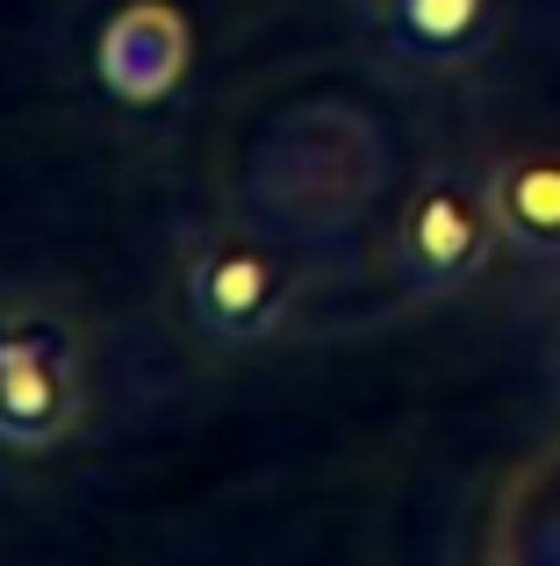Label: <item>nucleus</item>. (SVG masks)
Returning a JSON list of instances; mask_svg holds the SVG:
<instances>
[{
  "label": "nucleus",
  "instance_id": "obj_1",
  "mask_svg": "<svg viewBox=\"0 0 560 566\" xmlns=\"http://www.w3.org/2000/svg\"><path fill=\"white\" fill-rule=\"evenodd\" d=\"M381 187H388V137L366 108H345V101H309L280 115L252 166L259 216L302 237L309 251H331L338 237L360 230Z\"/></svg>",
  "mask_w": 560,
  "mask_h": 566
},
{
  "label": "nucleus",
  "instance_id": "obj_2",
  "mask_svg": "<svg viewBox=\"0 0 560 566\" xmlns=\"http://www.w3.org/2000/svg\"><path fill=\"white\" fill-rule=\"evenodd\" d=\"M317 280V251L267 216H216L180 259V302L201 345L252 352L294 331Z\"/></svg>",
  "mask_w": 560,
  "mask_h": 566
},
{
  "label": "nucleus",
  "instance_id": "obj_3",
  "mask_svg": "<svg viewBox=\"0 0 560 566\" xmlns=\"http://www.w3.org/2000/svg\"><path fill=\"white\" fill-rule=\"evenodd\" d=\"M94 409V352L65 302L0 294V452L51 459Z\"/></svg>",
  "mask_w": 560,
  "mask_h": 566
},
{
  "label": "nucleus",
  "instance_id": "obj_4",
  "mask_svg": "<svg viewBox=\"0 0 560 566\" xmlns=\"http://www.w3.org/2000/svg\"><path fill=\"white\" fill-rule=\"evenodd\" d=\"M504 259V222L489 193V158H432L403 187L388 222L395 302H453Z\"/></svg>",
  "mask_w": 560,
  "mask_h": 566
},
{
  "label": "nucleus",
  "instance_id": "obj_5",
  "mask_svg": "<svg viewBox=\"0 0 560 566\" xmlns=\"http://www.w3.org/2000/svg\"><path fill=\"white\" fill-rule=\"evenodd\" d=\"M510 0H360V43L388 72L453 80L504 51Z\"/></svg>",
  "mask_w": 560,
  "mask_h": 566
},
{
  "label": "nucleus",
  "instance_id": "obj_6",
  "mask_svg": "<svg viewBox=\"0 0 560 566\" xmlns=\"http://www.w3.org/2000/svg\"><path fill=\"white\" fill-rule=\"evenodd\" d=\"M187 65H195V29L173 0H123L101 22L94 43V72L123 108H158L180 94Z\"/></svg>",
  "mask_w": 560,
  "mask_h": 566
},
{
  "label": "nucleus",
  "instance_id": "obj_7",
  "mask_svg": "<svg viewBox=\"0 0 560 566\" xmlns=\"http://www.w3.org/2000/svg\"><path fill=\"white\" fill-rule=\"evenodd\" d=\"M489 193L504 222V251L560 265V144H504L489 158Z\"/></svg>",
  "mask_w": 560,
  "mask_h": 566
}]
</instances>
